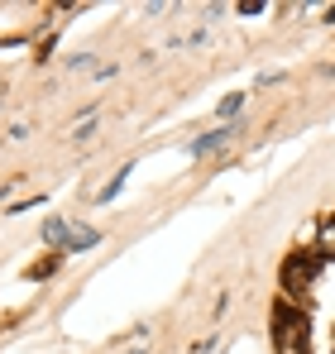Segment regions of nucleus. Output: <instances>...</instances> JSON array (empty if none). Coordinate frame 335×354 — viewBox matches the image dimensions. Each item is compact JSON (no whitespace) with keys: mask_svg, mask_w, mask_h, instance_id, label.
<instances>
[{"mask_svg":"<svg viewBox=\"0 0 335 354\" xmlns=\"http://www.w3.org/2000/svg\"><path fill=\"white\" fill-rule=\"evenodd\" d=\"M125 173H129V168H125ZM125 173H120V177H111V182H106V187H101V201H111L115 192H120V182H125Z\"/></svg>","mask_w":335,"mask_h":354,"instance_id":"obj_10","label":"nucleus"},{"mask_svg":"<svg viewBox=\"0 0 335 354\" xmlns=\"http://www.w3.org/2000/svg\"><path fill=\"white\" fill-rule=\"evenodd\" d=\"M235 10H239V15H264V10H269V5H264V0H239V5H235Z\"/></svg>","mask_w":335,"mask_h":354,"instance_id":"obj_8","label":"nucleus"},{"mask_svg":"<svg viewBox=\"0 0 335 354\" xmlns=\"http://www.w3.org/2000/svg\"><path fill=\"white\" fill-rule=\"evenodd\" d=\"M239 106H244V96H239V91H235V96H225V101H221V115H235V111H239Z\"/></svg>","mask_w":335,"mask_h":354,"instance_id":"obj_9","label":"nucleus"},{"mask_svg":"<svg viewBox=\"0 0 335 354\" xmlns=\"http://www.w3.org/2000/svg\"><path fill=\"white\" fill-rule=\"evenodd\" d=\"M316 244H321V259H335V221L316 230Z\"/></svg>","mask_w":335,"mask_h":354,"instance_id":"obj_6","label":"nucleus"},{"mask_svg":"<svg viewBox=\"0 0 335 354\" xmlns=\"http://www.w3.org/2000/svg\"><path fill=\"white\" fill-rule=\"evenodd\" d=\"M101 239V230H91V225H72V235H67V254H82V249H91Z\"/></svg>","mask_w":335,"mask_h":354,"instance_id":"obj_4","label":"nucleus"},{"mask_svg":"<svg viewBox=\"0 0 335 354\" xmlns=\"http://www.w3.org/2000/svg\"><path fill=\"white\" fill-rule=\"evenodd\" d=\"M91 129H96V115H82V120H77V124H72V134H77V139H87Z\"/></svg>","mask_w":335,"mask_h":354,"instance_id":"obj_7","label":"nucleus"},{"mask_svg":"<svg viewBox=\"0 0 335 354\" xmlns=\"http://www.w3.org/2000/svg\"><path fill=\"white\" fill-rule=\"evenodd\" d=\"M67 235H72L67 221H48V225H44V244H53V249H67Z\"/></svg>","mask_w":335,"mask_h":354,"instance_id":"obj_5","label":"nucleus"},{"mask_svg":"<svg viewBox=\"0 0 335 354\" xmlns=\"http://www.w3.org/2000/svg\"><path fill=\"white\" fill-rule=\"evenodd\" d=\"M316 268H321V259H311V254H292V259L282 263V288H287V297H307V292H311Z\"/></svg>","mask_w":335,"mask_h":354,"instance_id":"obj_2","label":"nucleus"},{"mask_svg":"<svg viewBox=\"0 0 335 354\" xmlns=\"http://www.w3.org/2000/svg\"><path fill=\"white\" fill-rule=\"evenodd\" d=\"M326 19H331V24H335V5H331V10H326Z\"/></svg>","mask_w":335,"mask_h":354,"instance_id":"obj_11","label":"nucleus"},{"mask_svg":"<svg viewBox=\"0 0 335 354\" xmlns=\"http://www.w3.org/2000/svg\"><path fill=\"white\" fill-rule=\"evenodd\" d=\"M230 139H235V129H211V134H201V139L192 144V153H197V158H206V153H216V149H225Z\"/></svg>","mask_w":335,"mask_h":354,"instance_id":"obj_3","label":"nucleus"},{"mask_svg":"<svg viewBox=\"0 0 335 354\" xmlns=\"http://www.w3.org/2000/svg\"><path fill=\"white\" fill-rule=\"evenodd\" d=\"M311 321L292 306V301H278L273 306V350L278 354H311Z\"/></svg>","mask_w":335,"mask_h":354,"instance_id":"obj_1","label":"nucleus"}]
</instances>
